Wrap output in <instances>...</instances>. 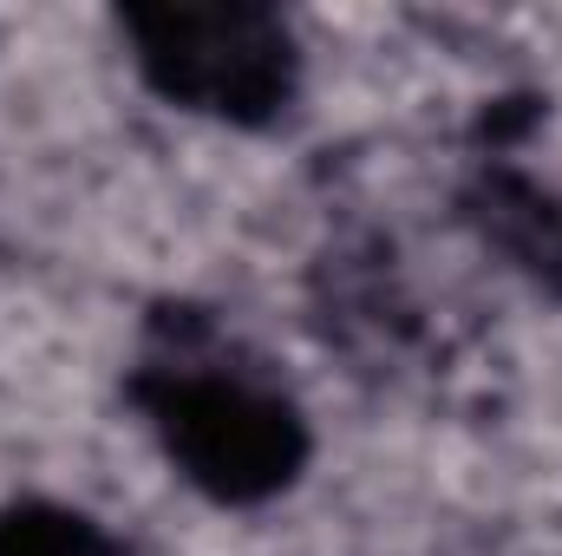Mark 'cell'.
<instances>
[{"instance_id": "6da1fadb", "label": "cell", "mask_w": 562, "mask_h": 556, "mask_svg": "<svg viewBox=\"0 0 562 556\" xmlns=\"http://www.w3.org/2000/svg\"><path fill=\"white\" fill-rule=\"evenodd\" d=\"M170 445L196 465V478L223 491H256L288 465V413L249 380H183L164 407Z\"/></svg>"}, {"instance_id": "7a4b0ae2", "label": "cell", "mask_w": 562, "mask_h": 556, "mask_svg": "<svg viewBox=\"0 0 562 556\" xmlns=\"http://www.w3.org/2000/svg\"><path fill=\"white\" fill-rule=\"evenodd\" d=\"M7 556H105V544L86 537V531H72V524H53V531L26 524V531H13Z\"/></svg>"}]
</instances>
